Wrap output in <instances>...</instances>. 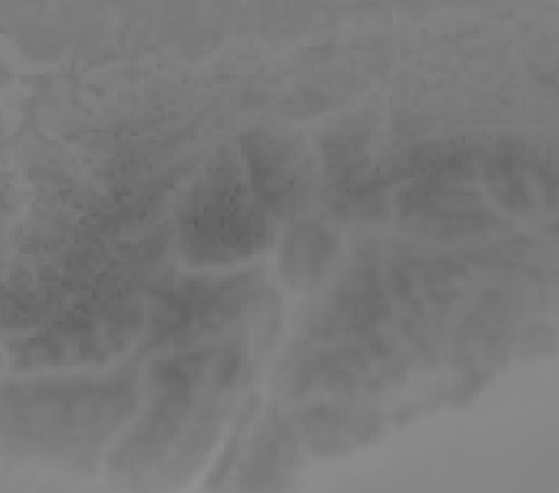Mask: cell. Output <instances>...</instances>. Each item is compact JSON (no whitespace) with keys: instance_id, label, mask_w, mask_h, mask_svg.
<instances>
[{"instance_id":"1","label":"cell","mask_w":559,"mask_h":493,"mask_svg":"<svg viewBox=\"0 0 559 493\" xmlns=\"http://www.w3.org/2000/svg\"><path fill=\"white\" fill-rule=\"evenodd\" d=\"M222 172V170H219ZM183 249L204 264L253 253L267 243L270 223L261 204L243 193L238 175L225 172L189 193L180 212Z\"/></svg>"},{"instance_id":"2","label":"cell","mask_w":559,"mask_h":493,"mask_svg":"<svg viewBox=\"0 0 559 493\" xmlns=\"http://www.w3.org/2000/svg\"><path fill=\"white\" fill-rule=\"evenodd\" d=\"M243 148L254 201L264 212L298 214L314 188V169L306 144L293 136L253 133Z\"/></svg>"},{"instance_id":"3","label":"cell","mask_w":559,"mask_h":493,"mask_svg":"<svg viewBox=\"0 0 559 493\" xmlns=\"http://www.w3.org/2000/svg\"><path fill=\"white\" fill-rule=\"evenodd\" d=\"M404 204L408 206L404 217L421 223L429 235H475L495 221V215L483 206L481 199L464 189L429 185Z\"/></svg>"},{"instance_id":"4","label":"cell","mask_w":559,"mask_h":493,"mask_svg":"<svg viewBox=\"0 0 559 493\" xmlns=\"http://www.w3.org/2000/svg\"><path fill=\"white\" fill-rule=\"evenodd\" d=\"M333 251L332 238L317 227L299 228L298 232L286 240L285 266L286 279L294 286H312L320 280L325 262Z\"/></svg>"}]
</instances>
